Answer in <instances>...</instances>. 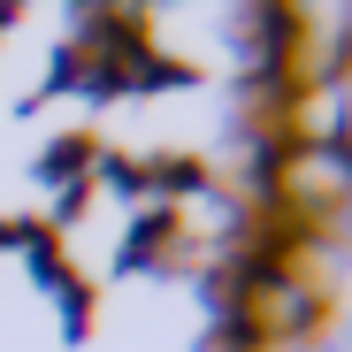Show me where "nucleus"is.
I'll return each instance as SVG.
<instances>
[{"mask_svg": "<svg viewBox=\"0 0 352 352\" xmlns=\"http://www.w3.org/2000/svg\"><path fill=\"white\" fill-rule=\"evenodd\" d=\"M268 192L291 214H344L352 207V146H283L268 161Z\"/></svg>", "mask_w": 352, "mask_h": 352, "instance_id": "1", "label": "nucleus"}]
</instances>
